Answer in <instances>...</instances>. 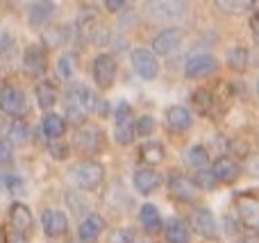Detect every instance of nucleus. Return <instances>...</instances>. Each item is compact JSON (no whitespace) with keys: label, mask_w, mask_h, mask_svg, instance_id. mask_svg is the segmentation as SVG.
<instances>
[{"label":"nucleus","mask_w":259,"mask_h":243,"mask_svg":"<svg viewBox=\"0 0 259 243\" xmlns=\"http://www.w3.org/2000/svg\"><path fill=\"white\" fill-rule=\"evenodd\" d=\"M66 109H68L66 112L68 118L80 125V123L84 121L87 114L98 109V98H96L94 91L82 86V84L71 86V89L66 91Z\"/></svg>","instance_id":"obj_1"},{"label":"nucleus","mask_w":259,"mask_h":243,"mask_svg":"<svg viewBox=\"0 0 259 243\" xmlns=\"http://www.w3.org/2000/svg\"><path fill=\"white\" fill-rule=\"evenodd\" d=\"M105 180V168L98 162H82L73 168V182L82 191H96Z\"/></svg>","instance_id":"obj_2"},{"label":"nucleus","mask_w":259,"mask_h":243,"mask_svg":"<svg viewBox=\"0 0 259 243\" xmlns=\"http://www.w3.org/2000/svg\"><path fill=\"white\" fill-rule=\"evenodd\" d=\"M143 12L155 21H166V18H180L187 14V3L184 0H150L146 3Z\"/></svg>","instance_id":"obj_3"},{"label":"nucleus","mask_w":259,"mask_h":243,"mask_svg":"<svg viewBox=\"0 0 259 243\" xmlns=\"http://www.w3.org/2000/svg\"><path fill=\"white\" fill-rule=\"evenodd\" d=\"M132 68L141 80L150 82L159 75V62H157L155 53L148 48H137L132 50Z\"/></svg>","instance_id":"obj_4"},{"label":"nucleus","mask_w":259,"mask_h":243,"mask_svg":"<svg viewBox=\"0 0 259 243\" xmlns=\"http://www.w3.org/2000/svg\"><path fill=\"white\" fill-rule=\"evenodd\" d=\"M219 64L211 55L207 53H198V55H191L184 64V75L191 77V80H200V77H209L211 73H216Z\"/></svg>","instance_id":"obj_5"},{"label":"nucleus","mask_w":259,"mask_h":243,"mask_svg":"<svg viewBox=\"0 0 259 243\" xmlns=\"http://www.w3.org/2000/svg\"><path fill=\"white\" fill-rule=\"evenodd\" d=\"M0 109L14 118H23V114H25V95H23V91H18L12 84H5L0 89Z\"/></svg>","instance_id":"obj_6"},{"label":"nucleus","mask_w":259,"mask_h":243,"mask_svg":"<svg viewBox=\"0 0 259 243\" xmlns=\"http://www.w3.org/2000/svg\"><path fill=\"white\" fill-rule=\"evenodd\" d=\"M94 80L100 89H109L116 80V59L103 53L94 59Z\"/></svg>","instance_id":"obj_7"},{"label":"nucleus","mask_w":259,"mask_h":243,"mask_svg":"<svg viewBox=\"0 0 259 243\" xmlns=\"http://www.w3.org/2000/svg\"><path fill=\"white\" fill-rule=\"evenodd\" d=\"M114 136L121 145H130L134 139V123H132V109L127 103H121L116 107V127H114Z\"/></svg>","instance_id":"obj_8"},{"label":"nucleus","mask_w":259,"mask_h":243,"mask_svg":"<svg viewBox=\"0 0 259 243\" xmlns=\"http://www.w3.org/2000/svg\"><path fill=\"white\" fill-rule=\"evenodd\" d=\"M237 216L248 230L259 232V200L252 196H239L237 198Z\"/></svg>","instance_id":"obj_9"},{"label":"nucleus","mask_w":259,"mask_h":243,"mask_svg":"<svg viewBox=\"0 0 259 243\" xmlns=\"http://www.w3.org/2000/svg\"><path fill=\"white\" fill-rule=\"evenodd\" d=\"M191 221H193V230L200 236H205V239H209V241L219 239V225H216V218L209 209H205V207L193 209Z\"/></svg>","instance_id":"obj_10"},{"label":"nucleus","mask_w":259,"mask_h":243,"mask_svg":"<svg viewBox=\"0 0 259 243\" xmlns=\"http://www.w3.org/2000/svg\"><path fill=\"white\" fill-rule=\"evenodd\" d=\"M103 132L98 130V127H80V130L75 132V136H73V143L77 145V148L82 150V153H98L100 148H103Z\"/></svg>","instance_id":"obj_11"},{"label":"nucleus","mask_w":259,"mask_h":243,"mask_svg":"<svg viewBox=\"0 0 259 243\" xmlns=\"http://www.w3.org/2000/svg\"><path fill=\"white\" fill-rule=\"evenodd\" d=\"M180 43H182V30H180V27H168V30H161L159 34L155 36V41H152V53L166 57V55L173 53Z\"/></svg>","instance_id":"obj_12"},{"label":"nucleus","mask_w":259,"mask_h":243,"mask_svg":"<svg viewBox=\"0 0 259 243\" xmlns=\"http://www.w3.org/2000/svg\"><path fill=\"white\" fill-rule=\"evenodd\" d=\"M41 225H44L46 236H53L55 239V236H62L68 230V218L59 209H46L41 214Z\"/></svg>","instance_id":"obj_13"},{"label":"nucleus","mask_w":259,"mask_h":243,"mask_svg":"<svg viewBox=\"0 0 259 243\" xmlns=\"http://www.w3.org/2000/svg\"><path fill=\"white\" fill-rule=\"evenodd\" d=\"M211 175L216 177V182H223V184H232V182L239 180L241 175V166L234 162L232 157H219L214 162V168H211Z\"/></svg>","instance_id":"obj_14"},{"label":"nucleus","mask_w":259,"mask_h":243,"mask_svg":"<svg viewBox=\"0 0 259 243\" xmlns=\"http://www.w3.org/2000/svg\"><path fill=\"white\" fill-rule=\"evenodd\" d=\"M168 189H170V193H173L178 200H182V203H191V200H196V191H198L196 184H193V180L184 177L182 173L170 175Z\"/></svg>","instance_id":"obj_15"},{"label":"nucleus","mask_w":259,"mask_h":243,"mask_svg":"<svg viewBox=\"0 0 259 243\" xmlns=\"http://www.w3.org/2000/svg\"><path fill=\"white\" fill-rule=\"evenodd\" d=\"M161 184V175L157 171H150V168H143V171L134 173V189L143 196H150L152 191H157Z\"/></svg>","instance_id":"obj_16"},{"label":"nucleus","mask_w":259,"mask_h":243,"mask_svg":"<svg viewBox=\"0 0 259 243\" xmlns=\"http://www.w3.org/2000/svg\"><path fill=\"white\" fill-rule=\"evenodd\" d=\"M103 230H105L103 218H100L98 214H89V216L80 223V243H96Z\"/></svg>","instance_id":"obj_17"},{"label":"nucleus","mask_w":259,"mask_h":243,"mask_svg":"<svg viewBox=\"0 0 259 243\" xmlns=\"http://www.w3.org/2000/svg\"><path fill=\"white\" fill-rule=\"evenodd\" d=\"M166 121H168V127L173 132H187L191 127V112L182 105H175L166 112Z\"/></svg>","instance_id":"obj_18"},{"label":"nucleus","mask_w":259,"mask_h":243,"mask_svg":"<svg viewBox=\"0 0 259 243\" xmlns=\"http://www.w3.org/2000/svg\"><path fill=\"white\" fill-rule=\"evenodd\" d=\"M9 225H12L14 232H21V234L32 225V214L23 203L12 205V212H9Z\"/></svg>","instance_id":"obj_19"},{"label":"nucleus","mask_w":259,"mask_h":243,"mask_svg":"<svg viewBox=\"0 0 259 243\" xmlns=\"http://www.w3.org/2000/svg\"><path fill=\"white\" fill-rule=\"evenodd\" d=\"M23 62H25V68H27V73H30V75H34V77L44 75V71H46V55H44V50H41L39 45L27 48Z\"/></svg>","instance_id":"obj_20"},{"label":"nucleus","mask_w":259,"mask_h":243,"mask_svg":"<svg viewBox=\"0 0 259 243\" xmlns=\"http://www.w3.org/2000/svg\"><path fill=\"white\" fill-rule=\"evenodd\" d=\"M66 130V121L57 114H44L41 118V132H44L48 139H59Z\"/></svg>","instance_id":"obj_21"},{"label":"nucleus","mask_w":259,"mask_h":243,"mask_svg":"<svg viewBox=\"0 0 259 243\" xmlns=\"http://www.w3.org/2000/svg\"><path fill=\"white\" fill-rule=\"evenodd\" d=\"M139 221H141L143 230L150 232V234H157L161 230V218L155 205H143L141 212H139Z\"/></svg>","instance_id":"obj_22"},{"label":"nucleus","mask_w":259,"mask_h":243,"mask_svg":"<svg viewBox=\"0 0 259 243\" xmlns=\"http://www.w3.org/2000/svg\"><path fill=\"white\" fill-rule=\"evenodd\" d=\"M55 12V7L50 3H32L27 7V18H30L32 27H41L46 25V21L50 18V14Z\"/></svg>","instance_id":"obj_23"},{"label":"nucleus","mask_w":259,"mask_h":243,"mask_svg":"<svg viewBox=\"0 0 259 243\" xmlns=\"http://www.w3.org/2000/svg\"><path fill=\"white\" fill-rule=\"evenodd\" d=\"M216 7L225 14H232V16H243V14H250L255 9L252 0H216Z\"/></svg>","instance_id":"obj_24"},{"label":"nucleus","mask_w":259,"mask_h":243,"mask_svg":"<svg viewBox=\"0 0 259 243\" xmlns=\"http://www.w3.org/2000/svg\"><path fill=\"white\" fill-rule=\"evenodd\" d=\"M34 95H36V103H39L41 109H53L55 100H57V91H55L53 82H39L34 89Z\"/></svg>","instance_id":"obj_25"},{"label":"nucleus","mask_w":259,"mask_h":243,"mask_svg":"<svg viewBox=\"0 0 259 243\" xmlns=\"http://www.w3.org/2000/svg\"><path fill=\"white\" fill-rule=\"evenodd\" d=\"M166 239L168 243H189V227L178 218H170L166 225Z\"/></svg>","instance_id":"obj_26"},{"label":"nucleus","mask_w":259,"mask_h":243,"mask_svg":"<svg viewBox=\"0 0 259 243\" xmlns=\"http://www.w3.org/2000/svg\"><path fill=\"white\" fill-rule=\"evenodd\" d=\"M77 73V55L75 53H64L57 59V75L62 80H71Z\"/></svg>","instance_id":"obj_27"},{"label":"nucleus","mask_w":259,"mask_h":243,"mask_svg":"<svg viewBox=\"0 0 259 243\" xmlns=\"http://www.w3.org/2000/svg\"><path fill=\"white\" fill-rule=\"evenodd\" d=\"M139 157H141L146 164H161L164 157H166V153H164V148H161V143H152V141H148V143L141 145Z\"/></svg>","instance_id":"obj_28"},{"label":"nucleus","mask_w":259,"mask_h":243,"mask_svg":"<svg viewBox=\"0 0 259 243\" xmlns=\"http://www.w3.org/2000/svg\"><path fill=\"white\" fill-rule=\"evenodd\" d=\"M187 162L191 164L193 168L202 171V168H207V164H209V153H207L205 145H191V148L187 150Z\"/></svg>","instance_id":"obj_29"},{"label":"nucleus","mask_w":259,"mask_h":243,"mask_svg":"<svg viewBox=\"0 0 259 243\" xmlns=\"http://www.w3.org/2000/svg\"><path fill=\"white\" fill-rule=\"evenodd\" d=\"M248 59H250V53H248L243 45H237V48H232L228 53V64H230V68H234V71H246Z\"/></svg>","instance_id":"obj_30"},{"label":"nucleus","mask_w":259,"mask_h":243,"mask_svg":"<svg viewBox=\"0 0 259 243\" xmlns=\"http://www.w3.org/2000/svg\"><path fill=\"white\" fill-rule=\"evenodd\" d=\"M191 103L200 114H209L211 107H214V98H211V93L207 89H198L196 93H193Z\"/></svg>","instance_id":"obj_31"},{"label":"nucleus","mask_w":259,"mask_h":243,"mask_svg":"<svg viewBox=\"0 0 259 243\" xmlns=\"http://www.w3.org/2000/svg\"><path fill=\"white\" fill-rule=\"evenodd\" d=\"M14 53H16V43H14V36L9 34L7 30H3V27H0V55H3L5 59H12Z\"/></svg>","instance_id":"obj_32"},{"label":"nucleus","mask_w":259,"mask_h":243,"mask_svg":"<svg viewBox=\"0 0 259 243\" xmlns=\"http://www.w3.org/2000/svg\"><path fill=\"white\" fill-rule=\"evenodd\" d=\"M27 136H30L27 125L21 121V118H16V121H14V125L9 127V141H12V143H23Z\"/></svg>","instance_id":"obj_33"},{"label":"nucleus","mask_w":259,"mask_h":243,"mask_svg":"<svg viewBox=\"0 0 259 243\" xmlns=\"http://www.w3.org/2000/svg\"><path fill=\"white\" fill-rule=\"evenodd\" d=\"M193 184H196V189L211 191V189H216V177L211 175L207 168H202V171L196 173V177H193Z\"/></svg>","instance_id":"obj_34"},{"label":"nucleus","mask_w":259,"mask_h":243,"mask_svg":"<svg viewBox=\"0 0 259 243\" xmlns=\"http://www.w3.org/2000/svg\"><path fill=\"white\" fill-rule=\"evenodd\" d=\"M155 132V118L152 116H141L137 123H134V134L139 136H148Z\"/></svg>","instance_id":"obj_35"},{"label":"nucleus","mask_w":259,"mask_h":243,"mask_svg":"<svg viewBox=\"0 0 259 243\" xmlns=\"http://www.w3.org/2000/svg\"><path fill=\"white\" fill-rule=\"evenodd\" d=\"M14 159V143L9 139H0V164H9Z\"/></svg>","instance_id":"obj_36"},{"label":"nucleus","mask_w":259,"mask_h":243,"mask_svg":"<svg viewBox=\"0 0 259 243\" xmlns=\"http://www.w3.org/2000/svg\"><path fill=\"white\" fill-rule=\"evenodd\" d=\"M91 36H94V43H103V45L109 43V30L105 25H96Z\"/></svg>","instance_id":"obj_37"},{"label":"nucleus","mask_w":259,"mask_h":243,"mask_svg":"<svg viewBox=\"0 0 259 243\" xmlns=\"http://www.w3.org/2000/svg\"><path fill=\"white\" fill-rule=\"evenodd\" d=\"M48 150H50V155H53L55 159H66V157H68V148H66V143H50V145H48Z\"/></svg>","instance_id":"obj_38"},{"label":"nucleus","mask_w":259,"mask_h":243,"mask_svg":"<svg viewBox=\"0 0 259 243\" xmlns=\"http://www.w3.org/2000/svg\"><path fill=\"white\" fill-rule=\"evenodd\" d=\"M5 186H7L9 191H23V182H21V177H16V175H7L5 177Z\"/></svg>","instance_id":"obj_39"},{"label":"nucleus","mask_w":259,"mask_h":243,"mask_svg":"<svg viewBox=\"0 0 259 243\" xmlns=\"http://www.w3.org/2000/svg\"><path fill=\"white\" fill-rule=\"evenodd\" d=\"M132 232L130 230H121V232H116V234H114V239H112V243H132Z\"/></svg>","instance_id":"obj_40"},{"label":"nucleus","mask_w":259,"mask_h":243,"mask_svg":"<svg viewBox=\"0 0 259 243\" xmlns=\"http://www.w3.org/2000/svg\"><path fill=\"white\" fill-rule=\"evenodd\" d=\"M241 243H259V232H257V230H248V232H243Z\"/></svg>","instance_id":"obj_41"},{"label":"nucleus","mask_w":259,"mask_h":243,"mask_svg":"<svg viewBox=\"0 0 259 243\" xmlns=\"http://www.w3.org/2000/svg\"><path fill=\"white\" fill-rule=\"evenodd\" d=\"M248 171H250L252 175H257V177H259V153L250 157V162H248Z\"/></svg>","instance_id":"obj_42"},{"label":"nucleus","mask_w":259,"mask_h":243,"mask_svg":"<svg viewBox=\"0 0 259 243\" xmlns=\"http://www.w3.org/2000/svg\"><path fill=\"white\" fill-rule=\"evenodd\" d=\"M7 243H25V236H23L21 232L9 230V232H7Z\"/></svg>","instance_id":"obj_43"},{"label":"nucleus","mask_w":259,"mask_h":243,"mask_svg":"<svg viewBox=\"0 0 259 243\" xmlns=\"http://www.w3.org/2000/svg\"><path fill=\"white\" fill-rule=\"evenodd\" d=\"M105 7H107L109 12H121V9L125 7V3H123V0H118V3H116V0H107V3H105Z\"/></svg>","instance_id":"obj_44"},{"label":"nucleus","mask_w":259,"mask_h":243,"mask_svg":"<svg viewBox=\"0 0 259 243\" xmlns=\"http://www.w3.org/2000/svg\"><path fill=\"white\" fill-rule=\"evenodd\" d=\"M250 27H252V32H255V36H257V41H259V9L255 14H252V18H250Z\"/></svg>","instance_id":"obj_45"},{"label":"nucleus","mask_w":259,"mask_h":243,"mask_svg":"<svg viewBox=\"0 0 259 243\" xmlns=\"http://www.w3.org/2000/svg\"><path fill=\"white\" fill-rule=\"evenodd\" d=\"M5 132H9V123L5 121V116H3V114H0V136H3Z\"/></svg>","instance_id":"obj_46"},{"label":"nucleus","mask_w":259,"mask_h":243,"mask_svg":"<svg viewBox=\"0 0 259 243\" xmlns=\"http://www.w3.org/2000/svg\"><path fill=\"white\" fill-rule=\"evenodd\" d=\"M257 93H259V80H257Z\"/></svg>","instance_id":"obj_47"}]
</instances>
